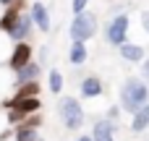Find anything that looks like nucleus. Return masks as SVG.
Listing matches in <instances>:
<instances>
[{"label": "nucleus", "mask_w": 149, "mask_h": 141, "mask_svg": "<svg viewBox=\"0 0 149 141\" xmlns=\"http://www.w3.org/2000/svg\"><path fill=\"white\" fill-rule=\"evenodd\" d=\"M149 102V86L147 81H141L139 76H131L123 81L120 92H118V107L128 115H134L139 107H144Z\"/></svg>", "instance_id": "f257e3e1"}, {"label": "nucleus", "mask_w": 149, "mask_h": 141, "mask_svg": "<svg viewBox=\"0 0 149 141\" xmlns=\"http://www.w3.org/2000/svg\"><path fill=\"white\" fill-rule=\"evenodd\" d=\"M58 118H60V123H63L65 131H81L84 123H86L84 105L76 97H60L58 99Z\"/></svg>", "instance_id": "f03ea898"}, {"label": "nucleus", "mask_w": 149, "mask_h": 141, "mask_svg": "<svg viewBox=\"0 0 149 141\" xmlns=\"http://www.w3.org/2000/svg\"><path fill=\"white\" fill-rule=\"evenodd\" d=\"M97 29H100L97 16L84 10V13L73 16V21H71V26H68V37H71L73 42H84V44H86V39H92V37L97 34Z\"/></svg>", "instance_id": "7ed1b4c3"}, {"label": "nucleus", "mask_w": 149, "mask_h": 141, "mask_svg": "<svg viewBox=\"0 0 149 141\" xmlns=\"http://www.w3.org/2000/svg\"><path fill=\"white\" fill-rule=\"evenodd\" d=\"M128 26H131V18H128L126 13L113 16V18L107 21V26H105V39H107V44L120 47L123 42H128Z\"/></svg>", "instance_id": "20e7f679"}, {"label": "nucleus", "mask_w": 149, "mask_h": 141, "mask_svg": "<svg viewBox=\"0 0 149 141\" xmlns=\"http://www.w3.org/2000/svg\"><path fill=\"white\" fill-rule=\"evenodd\" d=\"M29 60H34V47H31V42H16V44H10V52H8V68H10V71H18V68L26 65Z\"/></svg>", "instance_id": "39448f33"}, {"label": "nucleus", "mask_w": 149, "mask_h": 141, "mask_svg": "<svg viewBox=\"0 0 149 141\" xmlns=\"http://www.w3.org/2000/svg\"><path fill=\"white\" fill-rule=\"evenodd\" d=\"M31 34H34V24H31V18H29V13H21L18 21L13 24V29H10L5 37L10 39V44H16V42H29Z\"/></svg>", "instance_id": "423d86ee"}, {"label": "nucleus", "mask_w": 149, "mask_h": 141, "mask_svg": "<svg viewBox=\"0 0 149 141\" xmlns=\"http://www.w3.org/2000/svg\"><path fill=\"white\" fill-rule=\"evenodd\" d=\"M79 94H81V99H100V97L105 94L102 78H100V76H84V78L79 81Z\"/></svg>", "instance_id": "0eeeda50"}, {"label": "nucleus", "mask_w": 149, "mask_h": 141, "mask_svg": "<svg viewBox=\"0 0 149 141\" xmlns=\"http://www.w3.org/2000/svg\"><path fill=\"white\" fill-rule=\"evenodd\" d=\"M24 5H26V0H16L8 8H3V13H0V34H8L13 29V24L18 21V16L24 13Z\"/></svg>", "instance_id": "6e6552de"}, {"label": "nucleus", "mask_w": 149, "mask_h": 141, "mask_svg": "<svg viewBox=\"0 0 149 141\" xmlns=\"http://www.w3.org/2000/svg\"><path fill=\"white\" fill-rule=\"evenodd\" d=\"M29 18H31V24H34V29H39V31H50V26H52V18H50V10L45 8V3H34L31 5V10H29Z\"/></svg>", "instance_id": "1a4fd4ad"}, {"label": "nucleus", "mask_w": 149, "mask_h": 141, "mask_svg": "<svg viewBox=\"0 0 149 141\" xmlns=\"http://www.w3.org/2000/svg\"><path fill=\"white\" fill-rule=\"evenodd\" d=\"M39 76H42V65H39L37 60H29V63L21 65L18 71H13L16 86H18V84H26V81H39Z\"/></svg>", "instance_id": "9d476101"}, {"label": "nucleus", "mask_w": 149, "mask_h": 141, "mask_svg": "<svg viewBox=\"0 0 149 141\" xmlns=\"http://www.w3.org/2000/svg\"><path fill=\"white\" fill-rule=\"evenodd\" d=\"M89 136H92V141H118L115 139V123H110L107 118H100V120H94Z\"/></svg>", "instance_id": "9b49d317"}, {"label": "nucleus", "mask_w": 149, "mask_h": 141, "mask_svg": "<svg viewBox=\"0 0 149 141\" xmlns=\"http://www.w3.org/2000/svg\"><path fill=\"white\" fill-rule=\"evenodd\" d=\"M118 52H120V58L126 60V63H141L147 55H144V47L141 44H134V42H123L120 47H118Z\"/></svg>", "instance_id": "f8f14e48"}, {"label": "nucleus", "mask_w": 149, "mask_h": 141, "mask_svg": "<svg viewBox=\"0 0 149 141\" xmlns=\"http://www.w3.org/2000/svg\"><path fill=\"white\" fill-rule=\"evenodd\" d=\"M131 131H134V133H144V131H149V102L131 115Z\"/></svg>", "instance_id": "ddd939ff"}, {"label": "nucleus", "mask_w": 149, "mask_h": 141, "mask_svg": "<svg viewBox=\"0 0 149 141\" xmlns=\"http://www.w3.org/2000/svg\"><path fill=\"white\" fill-rule=\"evenodd\" d=\"M89 60V50H86V44L84 42H71V50H68V63L71 65H84Z\"/></svg>", "instance_id": "4468645a"}, {"label": "nucleus", "mask_w": 149, "mask_h": 141, "mask_svg": "<svg viewBox=\"0 0 149 141\" xmlns=\"http://www.w3.org/2000/svg\"><path fill=\"white\" fill-rule=\"evenodd\" d=\"M13 89H16L13 71H10V68H5V65H0V102H3L5 97H10V94H13Z\"/></svg>", "instance_id": "2eb2a0df"}, {"label": "nucleus", "mask_w": 149, "mask_h": 141, "mask_svg": "<svg viewBox=\"0 0 149 141\" xmlns=\"http://www.w3.org/2000/svg\"><path fill=\"white\" fill-rule=\"evenodd\" d=\"M39 81H26V84H18L16 89H13V99H29V97H39Z\"/></svg>", "instance_id": "dca6fc26"}, {"label": "nucleus", "mask_w": 149, "mask_h": 141, "mask_svg": "<svg viewBox=\"0 0 149 141\" xmlns=\"http://www.w3.org/2000/svg\"><path fill=\"white\" fill-rule=\"evenodd\" d=\"M10 141H39V131L29 126H16L10 133Z\"/></svg>", "instance_id": "f3484780"}, {"label": "nucleus", "mask_w": 149, "mask_h": 141, "mask_svg": "<svg viewBox=\"0 0 149 141\" xmlns=\"http://www.w3.org/2000/svg\"><path fill=\"white\" fill-rule=\"evenodd\" d=\"M63 86H65V78H63V73H60L58 68H52V71L47 73V89H50L52 94H60V92H63Z\"/></svg>", "instance_id": "a211bd4d"}, {"label": "nucleus", "mask_w": 149, "mask_h": 141, "mask_svg": "<svg viewBox=\"0 0 149 141\" xmlns=\"http://www.w3.org/2000/svg\"><path fill=\"white\" fill-rule=\"evenodd\" d=\"M13 133V128L8 126V118H5V110H0V139H8Z\"/></svg>", "instance_id": "6ab92c4d"}, {"label": "nucleus", "mask_w": 149, "mask_h": 141, "mask_svg": "<svg viewBox=\"0 0 149 141\" xmlns=\"http://www.w3.org/2000/svg\"><path fill=\"white\" fill-rule=\"evenodd\" d=\"M120 113H123V110H120L118 105H110V107H107V113H105V118H107L110 123H115V126H118V120H120Z\"/></svg>", "instance_id": "aec40b11"}, {"label": "nucleus", "mask_w": 149, "mask_h": 141, "mask_svg": "<svg viewBox=\"0 0 149 141\" xmlns=\"http://www.w3.org/2000/svg\"><path fill=\"white\" fill-rule=\"evenodd\" d=\"M42 123H45V120H42V115H39V113H34V115H26V120H24L21 126H29V128H37V131H39V126H42Z\"/></svg>", "instance_id": "412c9836"}, {"label": "nucleus", "mask_w": 149, "mask_h": 141, "mask_svg": "<svg viewBox=\"0 0 149 141\" xmlns=\"http://www.w3.org/2000/svg\"><path fill=\"white\" fill-rule=\"evenodd\" d=\"M71 8H73V13L79 16V13H84V10L89 8V0H71Z\"/></svg>", "instance_id": "4be33fe9"}, {"label": "nucleus", "mask_w": 149, "mask_h": 141, "mask_svg": "<svg viewBox=\"0 0 149 141\" xmlns=\"http://www.w3.org/2000/svg\"><path fill=\"white\" fill-rule=\"evenodd\" d=\"M139 65H141V76H139V78H141V81H149V58H144Z\"/></svg>", "instance_id": "5701e85b"}, {"label": "nucleus", "mask_w": 149, "mask_h": 141, "mask_svg": "<svg viewBox=\"0 0 149 141\" xmlns=\"http://www.w3.org/2000/svg\"><path fill=\"white\" fill-rule=\"evenodd\" d=\"M141 26H144V31H147V37H149V10L141 13Z\"/></svg>", "instance_id": "b1692460"}, {"label": "nucleus", "mask_w": 149, "mask_h": 141, "mask_svg": "<svg viewBox=\"0 0 149 141\" xmlns=\"http://www.w3.org/2000/svg\"><path fill=\"white\" fill-rule=\"evenodd\" d=\"M10 3H16V0H0V8H8Z\"/></svg>", "instance_id": "393cba45"}, {"label": "nucleus", "mask_w": 149, "mask_h": 141, "mask_svg": "<svg viewBox=\"0 0 149 141\" xmlns=\"http://www.w3.org/2000/svg\"><path fill=\"white\" fill-rule=\"evenodd\" d=\"M76 141H92V136H89V133H84V136H79Z\"/></svg>", "instance_id": "a878e982"}, {"label": "nucleus", "mask_w": 149, "mask_h": 141, "mask_svg": "<svg viewBox=\"0 0 149 141\" xmlns=\"http://www.w3.org/2000/svg\"><path fill=\"white\" fill-rule=\"evenodd\" d=\"M0 141H10V136H8V139H0Z\"/></svg>", "instance_id": "bb28decb"}, {"label": "nucleus", "mask_w": 149, "mask_h": 141, "mask_svg": "<svg viewBox=\"0 0 149 141\" xmlns=\"http://www.w3.org/2000/svg\"><path fill=\"white\" fill-rule=\"evenodd\" d=\"M39 141H47V139H42V136H39Z\"/></svg>", "instance_id": "cd10ccee"}]
</instances>
